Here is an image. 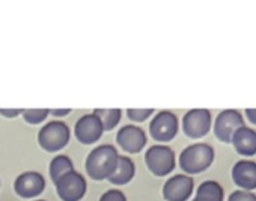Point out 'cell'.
Instances as JSON below:
<instances>
[{
	"label": "cell",
	"mask_w": 256,
	"mask_h": 201,
	"mask_svg": "<svg viewBox=\"0 0 256 201\" xmlns=\"http://www.w3.org/2000/svg\"><path fill=\"white\" fill-rule=\"evenodd\" d=\"M118 150L113 145L102 144L94 148L84 163L86 172L94 180H106L113 172L118 162Z\"/></svg>",
	"instance_id": "cell-1"
},
{
	"label": "cell",
	"mask_w": 256,
	"mask_h": 201,
	"mask_svg": "<svg viewBox=\"0 0 256 201\" xmlns=\"http://www.w3.org/2000/svg\"><path fill=\"white\" fill-rule=\"evenodd\" d=\"M214 148L208 144L199 142L188 145L180 154V166L187 175L200 174L211 166L214 162Z\"/></svg>",
	"instance_id": "cell-2"
},
{
	"label": "cell",
	"mask_w": 256,
	"mask_h": 201,
	"mask_svg": "<svg viewBox=\"0 0 256 201\" xmlns=\"http://www.w3.org/2000/svg\"><path fill=\"white\" fill-rule=\"evenodd\" d=\"M145 163L154 175L164 177L175 169V153L168 145H152L145 154Z\"/></svg>",
	"instance_id": "cell-3"
},
{
	"label": "cell",
	"mask_w": 256,
	"mask_h": 201,
	"mask_svg": "<svg viewBox=\"0 0 256 201\" xmlns=\"http://www.w3.org/2000/svg\"><path fill=\"white\" fill-rule=\"evenodd\" d=\"M70 127L65 123L50 121L40 130L38 142L48 153L59 151L70 142Z\"/></svg>",
	"instance_id": "cell-4"
},
{
	"label": "cell",
	"mask_w": 256,
	"mask_h": 201,
	"mask_svg": "<svg viewBox=\"0 0 256 201\" xmlns=\"http://www.w3.org/2000/svg\"><path fill=\"white\" fill-rule=\"evenodd\" d=\"M54 184H56L58 195L62 201H80L88 189L86 178L77 171H71L65 174Z\"/></svg>",
	"instance_id": "cell-5"
},
{
	"label": "cell",
	"mask_w": 256,
	"mask_h": 201,
	"mask_svg": "<svg viewBox=\"0 0 256 201\" xmlns=\"http://www.w3.org/2000/svg\"><path fill=\"white\" fill-rule=\"evenodd\" d=\"M211 112L208 109H192L182 118V130L192 139H199L211 130Z\"/></svg>",
	"instance_id": "cell-6"
},
{
	"label": "cell",
	"mask_w": 256,
	"mask_h": 201,
	"mask_svg": "<svg viewBox=\"0 0 256 201\" xmlns=\"http://www.w3.org/2000/svg\"><path fill=\"white\" fill-rule=\"evenodd\" d=\"M244 126L242 115L235 109L222 111L214 121V135L218 141L230 144L234 133Z\"/></svg>",
	"instance_id": "cell-7"
},
{
	"label": "cell",
	"mask_w": 256,
	"mask_h": 201,
	"mask_svg": "<svg viewBox=\"0 0 256 201\" xmlns=\"http://www.w3.org/2000/svg\"><path fill=\"white\" fill-rule=\"evenodd\" d=\"M151 136L158 142H169L178 133V118L170 111L158 112L150 124Z\"/></svg>",
	"instance_id": "cell-8"
},
{
	"label": "cell",
	"mask_w": 256,
	"mask_h": 201,
	"mask_svg": "<svg viewBox=\"0 0 256 201\" xmlns=\"http://www.w3.org/2000/svg\"><path fill=\"white\" fill-rule=\"evenodd\" d=\"M194 189V181L187 174H176L170 177L163 186V196L166 201H187Z\"/></svg>",
	"instance_id": "cell-9"
},
{
	"label": "cell",
	"mask_w": 256,
	"mask_h": 201,
	"mask_svg": "<svg viewBox=\"0 0 256 201\" xmlns=\"http://www.w3.org/2000/svg\"><path fill=\"white\" fill-rule=\"evenodd\" d=\"M118 145L126 153H140L146 145V133L139 126H124L116 135Z\"/></svg>",
	"instance_id": "cell-10"
},
{
	"label": "cell",
	"mask_w": 256,
	"mask_h": 201,
	"mask_svg": "<svg viewBox=\"0 0 256 201\" xmlns=\"http://www.w3.org/2000/svg\"><path fill=\"white\" fill-rule=\"evenodd\" d=\"M14 189L22 198H35L46 189L44 177L36 171H28L20 174L14 181Z\"/></svg>",
	"instance_id": "cell-11"
},
{
	"label": "cell",
	"mask_w": 256,
	"mask_h": 201,
	"mask_svg": "<svg viewBox=\"0 0 256 201\" xmlns=\"http://www.w3.org/2000/svg\"><path fill=\"white\" fill-rule=\"evenodd\" d=\"M104 129H102V124L101 121L98 120V117L95 114H88V115H83L77 124H76V129H74V133H76V138L82 142V144H94L96 142L101 135H102Z\"/></svg>",
	"instance_id": "cell-12"
},
{
	"label": "cell",
	"mask_w": 256,
	"mask_h": 201,
	"mask_svg": "<svg viewBox=\"0 0 256 201\" xmlns=\"http://www.w3.org/2000/svg\"><path fill=\"white\" fill-rule=\"evenodd\" d=\"M232 180L242 190L256 189V162L238 160L232 168Z\"/></svg>",
	"instance_id": "cell-13"
},
{
	"label": "cell",
	"mask_w": 256,
	"mask_h": 201,
	"mask_svg": "<svg viewBox=\"0 0 256 201\" xmlns=\"http://www.w3.org/2000/svg\"><path fill=\"white\" fill-rule=\"evenodd\" d=\"M232 145L235 151L241 156H254L256 154V130L242 126L232 136Z\"/></svg>",
	"instance_id": "cell-14"
},
{
	"label": "cell",
	"mask_w": 256,
	"mask_h": 201,
	"mask_svg": "<svg viewBox=\"0 0 256 201\" xmlns=\"http://www.w3.org/2000/svg\"><path fill=\"white\" fill-rule=\"evenodd\" d=\"M134 172H136V166L133 163V160L126 156H119L118 157V162H116V166L113 169V172L108 175V181L112 184H118V186H122V184H126L130 183L134 177Z\"/></svg>",
	"instance_id": "cell-15"
},
{
	"label": "cell",
	"mask_w": 256,
	"mask_h": 201,
	"mask_svg": "<svg viewBox=\"0 0 256 201\" xmlns=\"http://www.w3.org/2000/svg\"><path fill=\"white\" fill-rule=\"evenodd\" d=\"M50 177L53 180V183H56L59 178H62L65 174L74 171V165H72V160L68 157V156H64V154H59L56 156L52 163H50Z\"/></svg>",
	"instance_id": "cell-16"
},
{
	"label": "cell",
	"mask_w": 256,
	"mask_h": 201,
	"mask_svg": "<svg viewBox=\"0 0 256 201\" xmlns=\"http://www.w3.org/2000/svg\"><path fill=\"white\" fill-rule=\"evenodd\" d=\"M196 196L205 198L210 201H223L224 192H223V187L220 186V183H217L214 180H206L198 187Z\"/></svg>",
	"instance_id": "cell-17"
},
{
	"label": "cell",
	"mask_w": 256,
	"mask_h": 201,
	"mask_svg": "<svg viewBox=\"0 0 256 201\" xmlns=\"http://www.w3.org/2000/svg\"><path fill=\"white\" fill-rule=\"evenodd\" d=\"M92 114H95L98 117V120L102 124L104 130H112L114 129L119 121H120V109H95Z\"/></svg>",
	"instance_id": "cell-18"
},
{
	"label": "cell",
	"mask_w": 256,
	"mask_h": 201,
	"mask_svg": "<svg viewBox=\"0 0 256 201\" xmlns=\"http://www.w3.org/2000/svg\"><path fill=\"white\" fill-rule=\"evenodd\" d=\"M50 114V109H23L22 115L28 124H40Z\"/></svg>",
	"instance_id": "cell-19"
},
{
	"label": "cell",
	"mask_w": 256,
	"mask_h": 201,
	"mask_svg": "<svg viewBox=\"0 0 256 201\" xmlns=\"http://www.w3.org/2000/svg\"><path fill=\"white\" fill-rule=\"evenodd\" d=\"M154 114V109H128L126 115L134 123H144Z\"/></svg>",
	"instance_id": "cell-20"
},
{
	"label": "cell",
	"mask_w": 256,
	"mask_h": 201,
	"mask_svg": "<svg viewBox=\"0 0 256 201\" xmlns=\"http://www.w3.org/2000/svg\"><path fill=\"white\" fill-rule=\"evenodd\" d=\"M228 201H256V195L250 190H235L229 195Z\"/></svg>",
	"instance_id": "cell-21"
},
{
	"label": "cell",
	"mask_w": 256,
	"mask_h": 201,
	"mask_svg": "<svg viewBox=\"0 0 256 201\" xmlns=\"http://www.w3.org/2000/svg\"><path fill=\"white\" fill-rule=\"evenodd\" d=\"M100 201H126V196L124 195V192H120L118 189H110L102 193Z\"/></svg>",
	"instance_id": "cell-22"
},
{
	"label": "cell",
	"mask_w": 256,
	"mask_h": 201,
	"mask_svg": "<svg viewBox=\"0 0 256 201\" xmlns=\"http://www.w3.org/2000/svg\"><path fill=\"white\" fill-rule=\"evenodd\" d=\"M23 112V109H0V115L6 118H16Z\"/></svg>",
	"instance_id": "cell-23"
},
{
	"label": "cell",
	"mask_w": 256,
	"mask_h": 201,
	"mask_svg": "<svg viewBox=\"0 0 256 201\" xmlns=\"http://www.w3.org/2000/svg\"><path fill=\"white\" fill-rule=\"evenodd\" d=\"M246 115H247L250 124L256 126V109H246Z\"/></svg>",
	"instance_id": "cell-24"
},
{
	"label": "cell",
	"mask_w": 256,
	"mask_h": 201,
	"mask_svg": "<svg viewBox=\"0 0 256 201\" xmlns=\"http://www.w3.org/2000/svg\"><path fill=\"white\" fill-rule=\"evenodd\" d=\"M50 112L56 117H64V115H68L71 112V109H52Z\"/></svg>",
	"instance_id": "cell-25"
},
{
	"label": "cell",
	"mask_w": 256,
	"mask_h": 201,
	"mask_svg": "<svg viewBox=\"0 0 256 201\" xmlns=\"http://www.w3.org/2000/svg\"><path fill=\"white\" fill-rule=\"evenodd\" d=\"M192 201H210V199H205V198H199V196H194Z\"/></svg>",
	"instance_id": "cell-26"
},
{
	"label": "cell",
	"mask_w": 256,
	"mask_h": 201,
	"mask_svg": "<svg viewBox=\"0 0 256 201\" xmlns=\"http://www.w3.org/2000/svg\"><path fill=\"white\" fill-rule=\"evenodd\" d=\"M35 201H44V199H35Z\"/></svg>",
	"instance_id": "cell-27"
}]
</instances>
